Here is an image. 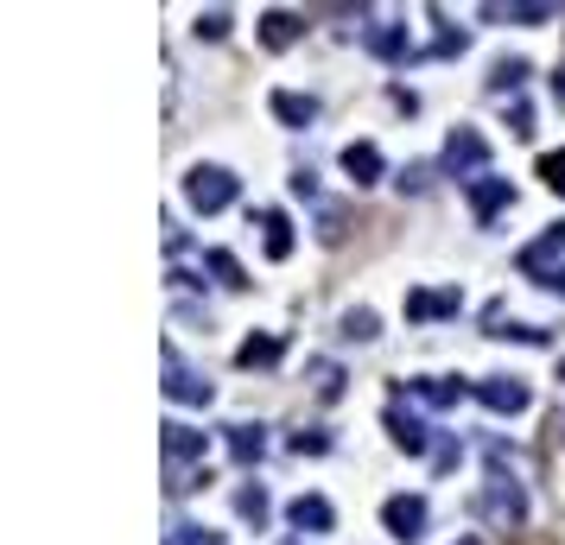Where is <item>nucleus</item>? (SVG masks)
Masks as SVG:
<instances>
[{
    "mask_svg": "<svg viewBox=\"0 0 565 545\" xmlns=\"http://www.w3.org/2000/svg\"><path fill=\"white\" fill-rule=\"evenodd\" d=\"M414 394L426 406H457V400H464V381H439V374H426V381H414Z\"/></svg>",
    "mask_w": 565,
    "mask_h": 545,
    "instance_id": "obj_21",
    "label": "nucleus"
},
{
    "mask_svg": "<svg viewBox=\"0 0 565 545\" xmlns=\"http://www.w3.org/2000/svg\"><path fill=\"white\" fill-rule=\"evenodd\" d=\"M381 527L401 545H414L419 533H426V495H388V501H381Z\"/></svg>",
    "mask_w": 565,
    "mask_h": 545,
    "instance_id": "obj_5",
    "label": "nucleus"
},
{
    "mask_svg": "<svg viewBox=\"0 0 565 545\" xmlns=\"http://www.w3.org/2000/svg\"><path fill=\"white\" fill-rule=\"evenodd\" d=\"M165 545H223V533H210V527H197V520H172Z\"/></svg>",
    "mask_w": 565,
    "mask_h": 545,
    "instance_id": "obj_26",
    "label": "nucleus"
},
{
    "mask_svg": "<svg viewBox=\"0 0 565 545\" xmlns=\"http://www.w3.org/2000/svg\"><path fill=\"white\" fill-rule=\"evenodd\" d=\"M553 96H560V102H565V64H560V71H553Z\"/></svg>",
    "mask_w": 565,
    "mask_h": 545,
    "instance_id": "obj_35",
    "label": "nucleus"
},
{
    "mask_svg": "<svg viewBox=\"0 0 565 545\" xmlns=\"http://www.w3.org/2000/svg\"><path fill=\"white\" fill-rule=\"evenodd\" d=\"M343 336H349V343H376V336H381L376 311H369V305H363V311H343Z\"/></svg>",
    "mask_w": 565,
    "mask_h": 545,
    "instance_id": "obj_27",
    "label": "nucleus"
},
{
    "mask_svg": "<svg viewBox=\"0 0 565 545\" xmlns=\"http://www.w3.org/2000/svg\"><path fill=\"white\" fill-rule=\"evenodd\" d=\"M483 20H515V26H546L553 7H483Z\"/></svg>",
    "mask_w": 565,
    "mask_h": 545,
    "instance_id": "obj_25",
    "label": "nucleus"
},
{
    "mask_svg": "<svg viewBox=\"0 0 565 545\" xmlns=\"http://www.w3.org/2000/svg\"><path fill=\"white\" fill-rule=\"evenodd\" d=\"M235 197H242V184H235V172H223V165H191L185 172V203L197 216H217Z\"/></svg>",
    "mask_w": 565,
    "mask_h": 545,
    "instance_id": "obj_1",
    "label": "nucleus"
},
{
    "mask_svg": "<svg viewBox=\"0 0 565 545\" xmlns=\"http://www.w3.org/2000/svg\"><path fill=\"white\" fill-rule=\"evenodd\" d=\"M299 33H305L299 13H286V7H267V13H261V45H267V51H286Z\"/></svg>",
    "mask_w": 565,
    "mask_h": 545,
    "instance_id": "obj_15",
    "label": "nucleus"
},
{
    "mask_svg": "<svg viewBox=\"0 0 565 545\" xmlns=\"http://www.w3.org/2000/svg\"><path fill=\"white\" fill-rule=\"evenodd\" d=\"M235 513H242L248 527H261L267 513H273V501H267V488H261V482H248V488L235 495Z\"/></svg>",
    "mask_w": 565,
    "mask_h": 545,
    "instance_id": "obj_24",
    "label": "nucleus"
},
{
    "mask_svg": "<svg viewBox=\"0 0 565 545\" xmlns=\"http://www.w3.org/2000/svg\"><path fill=\"white\" fill-rule=\"evenodd\" d=\"M280 349H286L280 336H248V343L235 349V362H242V368H273V362H280Z\"/></svg>",
    "mask_w": 565,
    "mask_h": 545,
    "instance_id": "obj_19",
    "label": "nucleus"
},
{
    "mask_svg": "<svg viewBox=\"0 0 565 545\" xmlns=\"http://www.w3.org/2000/svg\"><path fill=\"white\" fill-rule=\"evenodd\" d=\"M540 184H546V190H565V146L560 152H540Z\"/></svg>",
    "mask_w": 565,
    "mask_h": 545,
    "instance_id": "obj_29",
    "label": "nucleus"
},
{
    "mask_svg": "<svg viewBox=\"0 0 565 545\" xmlns=\"http://www.w3.org/2000/svg\"><path fill=\"white\" fill-rule=\"evenodd\" d=\"M267 109H273V121H286V127H311V121H318V102L299 96V89H273Z\"/></svg>",
    "mask_w": 565,
    "mask_h": 545,
    "instance_id": "obj_14",
    "label": "nucleus"
},
{
    "mask_svg": "<svg viewBox=\"0 0 565 545\" xmlns=\"http://www.w3.org/2000/svg\"><path fill=\"white\" fill-rule=\"evenodd\" d=\"M508 134H521V140H528V134H533V114L521 109V102H515V109H508Z\"/></svg>",
    "mask_w": 565,
    "mask_h": 545,
    "instance_id": "obj_32",
    "label": "nucleus"
},
{
    "mask_svg": "<svg viewBox=\"0 0 565 545\" xmlns=\"http://www.w3.org/2000/svg\"><path fill=\"white\" fill-rule=\"evenodd\" d=\"M457 545H477V540H457Z\"/></svg>",
    "mask_w": 565,
    "mask_h": 545,
    "instance_id": "obj_36",
    "label": "nucleus"
},
{
    "mask_svg": "<svg viewBox=\"0 0 565 545\" xmlns=\"http://www.w3.org/2000/svg\"><path fill=\"white\" fill-rule=\"evenodd\" d=\"M343 172H349L356 184H381L388 159H381V146H376V140H349V146H343Z\"/></svg>",
    "mask_w": 565,
    "mask_h": 545,
    "instance_id": "obj_12",
    "label": "nucleus"
},
{
    "mask_svg": "<svg viewBox=\"0 0 565 545\" xmlns=\"http://www.w3.org/2000/svg\"><path fill=\"white\" fill-rule=\"evenodd\" d=\"M508 203H515V184H508V178H477V184H470V216H477V222H495Z\"/></svg>",
    "mask_w": 565,
    "mask_h": 545,
    "instance_id": "obj_10",
    "label": "nucleus"
},
{
    "mask_svg": "<svg viewBox=\"0 0 565 545\" xmlns=\"http://www.w3.org/2000/svg\"><path fill=\"white\" fill-rule=\"evenodd\" d=\"M560 381H565V362H560Z\"/></svg>",
    "mask_w": 565,
    "mask_h": 545,
    "instance_id": "obj_37",
    "label": "nucleus"
},
{
    "mask_svg": "<svg viewBox=\"0 0 565 545\" xmlns=\"http://www.w3.org/2000/svg\"><path fill=\"white\" fill-rule=\"evenodd\" d=\"M369 51H376L381 64H401V58H414V38H407V26H376V33L363 38Z\"/></svg>",
    "mask_w": 565,
    "mask_h": 545,
    "instance_id": "obj_16",
    "label": "nucleus"
},
{
    "mask_svg": "<svg viewBox=\"0 0 565 545\" xmlns=\"http://www.w3.org/2000/svg\"><path fill=\"white\" fill-rule=\"evenodd\" d=\"M204 267H210V273H217V280H223L229 292H242V286H248V273H242V260L229 255V248H210V255H204Z\"/></svg>",
    "mask_w": 565,
    "mask_h": 545,
    "instance_id": "obj_22",
    "label": "nucleus"
},
{
    "mask_svg": "<svg viewBox=\"0 0 565 545\" xmlns=\"http://www.w3.org/2000/svg\"><path fill=\"white\" fill-rule=\"evenodd\" d=\"M286 520H293L299 533H331V527H337V508H331L324 495H299V501L286 508Z\"/></svg>",
    "mask_w": 565,
    "mask_h": 545,
    "instance_id": "obj_13",
    "label": "nucleus"
},
{
    "mask_svg": "<svg viewBox=\"0 0 565 545\" xmlns=\"http://www.w3.org/2000/svg\"><path fill=\"white\" fill-rule=\"evenodd\" d=\"M521 83H528V58H502L490 71V96H515Z\"/></svg>",
    "mask_w": 565,
    "mask_h": 545,
    "instance_id": "obj_20",
    "label": "nucleus"
},
{
    "mask_svg": "<svg viewBox=\"0 0 565 545\" xmlns=\"http://www.w3.org/2000/svg\"><path fill=\"white\" fill-rule=\"evenodd\" d=\"M490 336H502V343H528V349H546L553 343V330H540V324H502V318H490Z\"/></svg>",
    "mask_w": 565,
    "mask_h": 545,
    "instance_id": "obj_23",
    "label": "nucleus"
},
{
    "mask_svg": "<svg viewBox=\"0 0 565 545\" xmlns=\"http://www.w3.org/2000/svg\"><path fill=\"white\" fill-rule=\"evenodd\" d=\"M560 255H565V222H553V228H546V235H540L533 248H521V260H515V267H521L528 280H546V273H553V260H560Z\"/></svg>",
    "mask_w": 565,
    "mask_h": 545,
    "instance_id": "obj_9",
    "label": "nucleus"
},
{
    "mask_svg": "<svg viewBox=\"0 0 565 545\" xmlns=\"http://www.w3.org/2000/svg\"><path fill=\"white\" fill-rule=\"evenodd\" d=\"M197 38H229V7H210V13H197Z\"/></svg>",
    "mask_w": 565,
    "mask_h": 545,
    "instance_id": "obj_30",
    "label": "nucleus"
},
{
    "mask_svg": "<svg viewBox=\"0 0 565 545\" xmlns=\"http://www.w3.org/2000/svg\"><path fill=\"white\" fill-rule=\"evenodd\" d=\"M261 450H267L261 425H229V457H235V463H261Z\"/></svg>",
    "mask_w": 565,
    "mask_h": 545,
    "instance_id": "obj_18",
    "label": "nucleus"
},
{
    "mask_svg": "<svg viewBox=\"0 0 565 545\" xmlns=\"http://www.w3.org/2000/svg\"><path fill=\"white\" fill-rule=\"evenodd\" d=\"M388 437H394L407 457H426V450H432V432H426V419L401 412V406H388Z\"/></svg>",
    "mask_w": 565,
    "mask_h": 545,
    "instance_id": "obj_11",
    "label": "nucleus"
},
{
    "mask_svg": "<svg viewBox=\"0 0 565 545\" xmlns=\"http://www.w3.org/2000/svg\"><path fill=\"white\" fill-rule=\"evenodd\" d=\"M261 248H267V260L293 255V222H286V210H261Z\"/></svg>",
    "mask_w": 565,
    "mask_h": 545,
    "instance_id": "obj_17",
    "label": "nucleus"
},
{
    "mask_svg": "<svg viewBox=\"0 0 565 545\" xmlns=\"http://www.w3.org/2000/svg\"><path fill=\"white\" fill-rule=\"evenodd\" d=\"M457 311H464V292L457 286H419V292H407V318H414V324H432V318H457Z\"/></svg>",
    "mask_w": 565,
    "mask_h": 545,
    "instance_id": "obj_8",
    "label": "nucleus"
},
{
    "mask_svg": "<svg viewBox=\"0 0 565 545\" xmlns=\"http://www.w3.org/2000/svg\"><path fill=\"white\" fill-rule=\"evenodd\" d=\"M286 545H299V540H286Z\"/></svg>",
    "mask_w": 565,
    "mask_h": 545,
    "instance_id": "obj_38",
    "label": "nucleus"
},
{
    "mask_svg": "<svg viewBox=\"0 0 565 545\" xmlns=\"http://www.w3.org/2000/svg\"><path fill=\"white\" fill-rule=\"evenodd\" d=\"M159 362H165V400H179V406H210L217 400V387H210L197 368H185V356H179L172 343L159 349Z\"/></svg>",
    "mask_w": 565,
    "mask_h": 545,
    "instance_id": "obj_2",
    "label": "nucleus"
},
{
    "mask_svg": "<svg viewBox=\"0 0 565 545\" xmlns=\"http://www.w3.org/2000/svg\"><path fill=\"white\" fill-rule=\"evenodd\" d=\"M477 400L490 406V412H508V419H515V412H528V381H521V374H490V381H477Z\"/></svg>",
    "mask_w": 565,
    "mask_h": 545,
    "instance_id": "obj_6",
    "label": "nucleus"
},
{
    "mask_svg": "<svg viewBox=\"0 0 565 545\" xmlns=\"http://www.w3.org/2000/svg\"><path fill=\"white\" fill-rule=\"evenodd\" d=\"M439 165H445V172H452V178H490V172H483V165H490V140H483V134H477V127H457L452 140H445V159H439Z\"/></svg>",
    "mask_w": 565,
    "mask_h": 545,
    "instance_id": "obj_3",
    "label": "nucleus"
},
{
    "mask_svg": "<svg viewBox=\"0 0 565 545\" xmlns=\"http://www.w3.org/2000/svg\"><path fill=\"white\" fill-rule=\"evenodd\" d=\"M311 381H318V400H337L343 394V368L337 362H311Z\"/></svg>",
    "mask_w": 565,
    "mask_h": 545,
    "instance_id": "obj_28",
    "label": "nucleus"
},
{
    "mask_svg": "<svg viewBox=\"0 0 565 545\" xmlns=\"http://www.w3.org/2000/svg\"><path fill=\"white\" fill-rule=\"evenodd\" d=\"M533 286L553 292V298H565V267H553V273H546V280H533Z\"/></svg>",
    "mask_w": 565,
    "mask_h": 545,
    "instance_id": "obj_33",
    "label": "nucleus"
},
{
    "mask_svg": "<svg viewBox=\"0 0 565 545\" xmlns=\"http://www.w3.org/2000/svg\"><path fill=\"white\" fill-rule=\"evenodd\" d=\"M553 444H565V412H553Z\"/></svg>",
    "mask_w": 565,
    "mask_h": 545,
    "instance_id": "obj_34",
    "label": "nucleus"
},
{
    "mask_svg": "<svg viewBox=\"0 0 565 545\" xmlns=\"http://www.w3.org/2000/svg\"><path fill=\"white\" fill-rule=\"evenodd\" d=\"M477 513L495 520V527H521V520H528V495H521V482L490 475V482H483V495H477Z\"/></svg>",
    "mask_w": 565,
    "mask_h": 545,
    "instance_id": "obj_4",
    "label": "nucleus"
},
{
    "mask_svg": "<svg viewBox=\"0 0 565 545\" xmlns=\"http://www.w3.org/2000/svg\"><path fill=\"white\" fill-rule=\"evenodd\" d=\"M159 444H165V470H185V463H204V450H210V437L191 432V425H159Z\"/></svg>",
    "mask_w": 565,
    "mask_h": 545,
    "instance_id": "obj_7",
    "label": "nucleus"
},
{
    "mask_svg": "<svg viewBox=\"0 0 565 545\" xmlns=\"http://www.w3.org/2000/svg\"><path fill=\"white\" fill-rule=\"evenodd\" d=\"M293 450H299V457H324L331 437H324V432H293Z\"/></svg>",
    "mask_w": 565,
    "mask_h": 545,
    "instance_id": "obj_31",
    "label": "nucleus"
}]
</instances>
